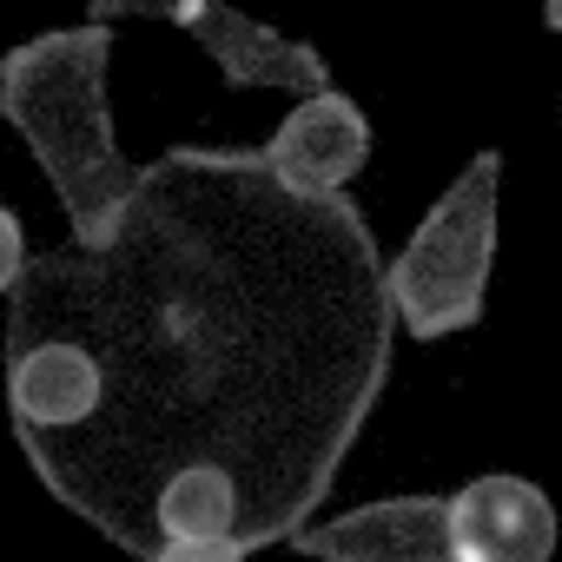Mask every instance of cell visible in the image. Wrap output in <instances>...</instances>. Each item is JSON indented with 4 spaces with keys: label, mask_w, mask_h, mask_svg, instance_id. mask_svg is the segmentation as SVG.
<instances>
[{
    "label": "cell",
    "mask_w": 562,
    "mask_h": 562,
    "mask_svg": "<svg viewBox=\"0 0 562 562\" xmlns=\"http://www.w3.org/2000/svg\"><path fill=\"white\" fill-rule=\"evenodd\" d=\"M358 199H292L251 146H172L100 251H34L8 331L67 338L100 378L80 437L27 450L41 490L153 562V490L186 463L238 483L245 555L285 542L364 437L397 325Z\"/></svg>",
    "instance_id": "6da1fadb"
},
{
    "label": "cell",
    "mask_w": 562,
    "mask_h": 562,
    "mask_svg": "<svg viewBox=\"0 0 562 562\" xmlns=\"http://www.w3.org/2000/svg\"><path fill=\"white\" fill-rule=\"evenodd\" d=\"M113 54H120L113 27L80 21V27L34 34L0 60V120L27 139L34 166L47 172L74 225V251L113 245L139 192V166L113 139V100H106Z\"/></svg>",
    "instance_id": "7a4b0ae2"
},
{
    "label": "cell",
    "mask_w": 562,
    "mask_h": 562,
    "mask_svg": "<svg viewBox=\"0 0 562 562\" xmlns=\"http://www.w3.org/2000/svg\"><path fill=\"white\" fill-rule=\"evenodd\" d=\"M496 186H503V153H476L417 218L397 258H384L378 285L384 312L404 338L437 345L457 331L483 325L490 305V265H496Z\"/></svg>",
    "instance_id": "3957f363"
},
{
    "label": "cell",
    "mask_w": 562,
    "mask_h": 562,
    "mask_svg": "<svg viewBox=\"0 0 562 562\" xmlns=\"http://www.w3.org/2000/svg\"><path fill=\"white\" fill-rule=\"evenodd\" d=\"M120 14H146V21H166L179 34L199 41V54H212L218 80L232 93H292V100H312L331 87V60L299 41V34H278L238 8H218V0H100L93 21H120Z\"/></svg>",
    "instance_id": "277c9868"
},
{
    "label": "cell",
    "mask_w": 562,
    "mask_h": 562,
    "mask_svg": "<svg viewBox=\"0 0 562 562\" xmlns=\"http://www.w3.org/2000/svg\"><path fill=\"white\" fill-rule=\"evenodd\" d=\"M371 120L351 93L325 87L312 100H292V113L251 146L258 172L285 186L292 199H351V179L371 166Z\"/></svg>",
    "instance_id": "5b68a950"
},
{
    "label": "cell",
    "mask_w": 562,
    "mask_h": 562,
    "mask_svg": "<svg viewBox=\"0 0 562 562\" xmlns=\"http://www.w3.org/2000/svg\"><path fill=\"white\" fill-rule=\"evenodd\" d=\"M450 562H549L555 555V503L536 476L483 470L457 496H443Z\"/></svg>",
    "instance_id": "8992f818"
},
{
    "label": "cell",
    "mask_w": 562,
    "mask_h": 562,
    "mask_svg": "<svg viewBox=\"0 0 562 562\" xmlns=\"http://www.w3.org/2000/svg\"><path fill=\"white\" fill-rule=\"evenodd\" d=\"M285 542L305 562H450V529H443V496L437 490L358 503L345 516L292 529Z\"/></svg>",
    "instance_id": "52a82bcc"
},
{
    "label": "cell",
    "mask_w": 562,
    "mask_h": 562,
    "mask_svg": "<svg viewBox=\"0 0 562 562\" xmlns=\"http://www.w3.org/2000/svg\"><path fill=\"white\" fill-rule=\"evenodd\" d=\"M238 483L218 463H186L153 490V542H212V536H238Z\"/></svg>",
    "instance_id": "ba28073f"
},
{
    "label": "cell",
    "mask_w": 562,
    "mask_h": 562,
    "mask_svg": "<svg viewBox=\"0 0 562 562\" xmlns=\"http://www.w3.org/2000/svg\"><path fill=\"white\" fill-rule=\"evenodd\" d=\"M27 258H34V245H27L21 212H14V205H0V299H14L21 271H27Z\"/></svg>",
    "instance_id": "9c48e42d"
},
{
    "label": "cell",
    "mask_w": 562,
    "mask_h": 562,
    "mask_svg": "<svg viewBox=\"0 0 562 562\" xmlns=\"http://www.w3.org/2000/svg\"><path fill=\"white\" fill-rule=\"evenodd\" d=\"M153 562H251L238 536H212V542H159Z\"/></svg>",
    "instance_id": "30bf717a"
}]
</instances>
